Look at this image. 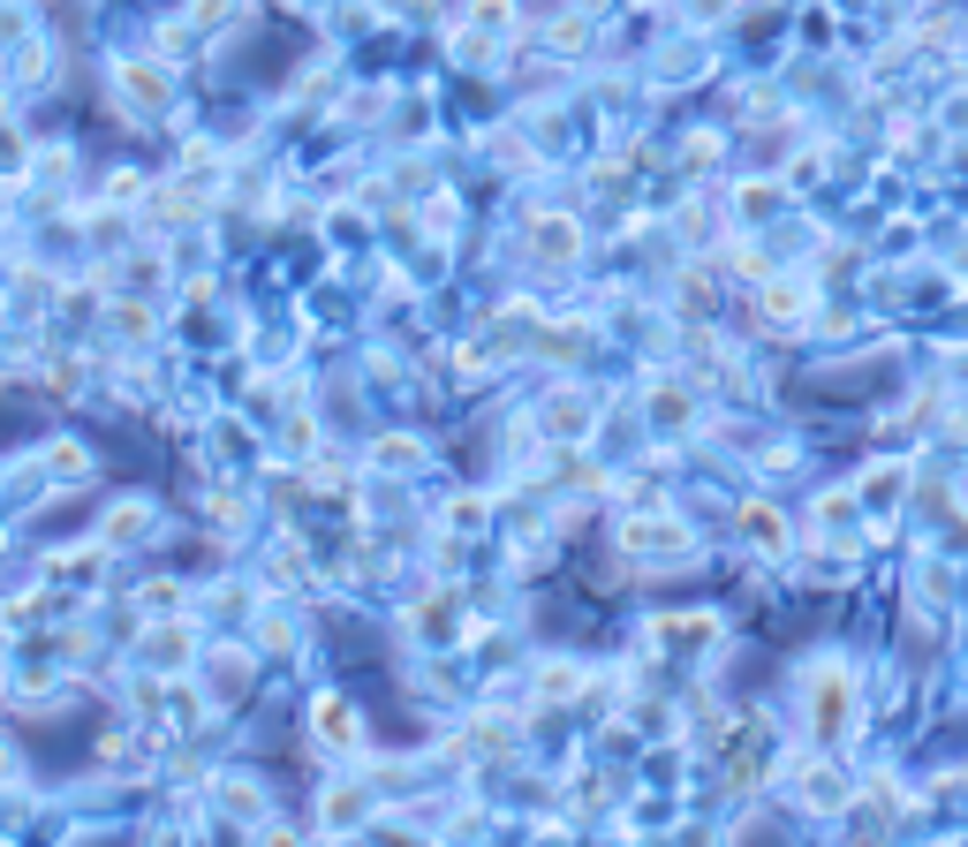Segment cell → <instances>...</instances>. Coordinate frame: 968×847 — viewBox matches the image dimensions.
<instances>
[{
	"label": "cell",
	"instance_id": "5",
	"mask_svg": "<svg viewBox=\"0 0 968 847\" xmlns=\"http://www.w3.org/2000/svg\"><path fill=\"white\" fill-rule=\"evenodd\" d=\"M742 530H749V537H757L765 552H780V537H787V530H780V514H772V508H742Z\"/></svg>",
	"mask_w": 968,
	"mask_h": 847
},
{
	"label": "cell",
	"instance_id": "2",
	"mask_svg": "<svg viewBox=\"0 0 968 847\" xmlns=\"http://www.w3.org/2000/svg\"><path fill=\"white\" fill-rule=\"evenodd\" d=\"M688 530L681 522H629V552H681Z\"/></svg>",
	"mask_w": 968,
	"mask_h": 847
},
{
	"label": "cell",
	"instance_id": "4",
	"mask_svg": "<svg viewBox=\"0 0 968 847\" xmlns=\"http://www.w3.org/2000/svg\"><path fill=\"white\" fill-rule=\"evenodd\" d=\"M145 522H152V508H114L107 514V530H99V545H129Z\"/></svg>",
	"mask_w": 968,
	"mask_h": 847
},
{
	"label": "cell",
	"instance_id": "3",
	"mask_svg": "<svg viewBox=\"0 0 968 847\" xmlns=\"http://www.w3.org/2000/svg\"><path fill=\"white\" fill-rule=\"evenodd\" d=\"M537 258H575V220H537Z\"/></svg>",
	"mask_w": 968,
	"mask_h": 847
},
{
	"label": "cell",
	"instance_id": "1",
	"mask_svg": "<svg viewBox=\"0 0 968 847\" xmlns=\"http://www.w3.org/2000/svg\"><path fill=\"white\" fill-rule=\"evenodd\" d=\"M311 719H319V742H325V749H356V742H363V734H356V711H348L340 696H319V703H311Z\"/></svg>",
	"mask_w": 968,
	"mask_h": 847
},
{
	"label": "cell",
	"instance_id": "6",
	"mask_svg": "<svg viewBox=\"0 0 968 847\" xmlns=\"http://www.w3.org/2000/svg\"><path fill=\"white\" fill-rule=\"evenodd\" d=\"M129 99H137V107H160V99H166V76H160V68H129Z\"/></svg>",
	"mask_w": 968,
	"mask_h": 847
}]
</instances>
